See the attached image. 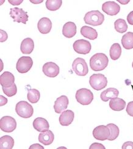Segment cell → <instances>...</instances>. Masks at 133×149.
Segmentation results:
<instances>
[{"label":"cell","instance_id":"16","mask_svg":"<svg viewBox=\"0 0 133 149\" xmlns=\"http://www.w3.org/2000/svg\"><path fill=\"white\" fill-rule=\"evenodd\" d=\"M75 113L71 110H65L62 113L59 117L60 124L62 126H69L74 121Z\"/></svg>","mask_w":133,"mask_h":149},{"label":"cell","instance_id":"11","mask_svg":"<svg viewBox=\"0 0 133 149\" xmlns=\"http://www.w3.org/2000/svg\"><path fill=\"white\" fill-rule=\"evenodd\" d=\"M111 134L109 128L106 125H99L93 130V136L99 141L108 139Z\"/></svg>","mask_w":133,"mask_h":149},{"label":"cell","instance_id":"37","mask_svg":"<svg viewBox=\"0 0 133 149\" xmlns=\"http://www.w3.org/2000/svg\"><path fill=\"white\" fill-rule=\"evenodd\" d=\"M127 21L131 25H133V11H131L127 16Z\"/></svg>","mask_w":133,"mask_h":149},{"label":"cell","instance_id":"28","mask_svg":"<svg viewBox=\"0 0 133 149\" xmlns=\"http://www.w3.org/2000/svg\"><path fill=\"white\" fill-rule=\"evenodd\" d=\"M62 4V0H47L46 1V8L50 11H55L61 8Z\"/></svg>","mask_w":133,"mask_h":149},{"label":"cell","instance_id":"5","mask_svg":"<svg viewBox=\"0 0 133 149\" xmlns=\"http://www.w3.org/2000/svg\"><path fill=\"white\" fill-rule=\"evenodd\" d=\"M75 97L78 103L83 105H88L92 103L94 97L90 90L81 88L76 91Z\"/></svg>","mask_w":133,"mask_h":149},{"label":"cell","instance_id":"42","mask_svg":"<svg viewBox=\"0 0 133 149\" xmlns=\"http://www.w3.org/2000/svg\"><path fill=\"white\" fill-rule=\"evenodd\" d=\"M117 1L119 2V3H120L122 4H128V3H130V1H120V0H117Z\"/></svg>","mask_w":133,"mask_h":149},{"label":"cell","instance_id":"17","mask_svg":"<svg viewBox=\"0 0 133 149\" xmlns=\"http://www.w3.org/2000/svg\"><path fill=\"white\" fill-rule=\"evenodd\" d=\"M34 129L39 132H44L49 130L50 125L48 122L43 118H37L33 122Z\"/></svg>","mask_w":133,"mask_h":149},{"label":"cell","instance_id":"32","mask_svg":"<svg viewBox=\"0 0 133 149\" xmlns=\"http://www.w3.org/2000/svg\"><path fill=\"white\" fill-rule=\"evenodd\" d=\"M3 93L8 97H12L15 96L17 92V88L16 84L14 83L12 86L9 87L2 86Z\"/></svg>","mask_w":133,"mask_h":149},{"label":"cell","instance_id":"21","mask_svg":"<svg viewBox=\"0 0 133 149\" xmlns=\"http://www.w3.org/2000/svg\"><path fill=\"white\" fill-rule=\"evenodd\" d=\"M34 49V43L31 38L24 39L20 46V50L23 54H30Z\"/></svg>","mask_w":133,"mask_h":149},{"label":"cell","instance_id":"30","mask_svg":"<svg viewBox=\"0 0 133 149\" xmlns=\"http://www.w3.org/2000/svg\"><path fill=\"white\" fill-rule=\"evenodd\" d=\"M114 28L117 32L119 33H124L128 29V25L123 19H118L114 23Z\"/></svg>","mask_w":133,"mask_h":149},{"label":"cell","instance_id":"12","mask_svg":"<svg viewBox=\"0 0 133 149\" xmlns=\"http://www.w3.org/2000/svg\"><path fill=\"white\" fill-rule=\"evenodd\" d=\"M43 72L48 77H55L60 72L59 66L54 62H47L43 65L42 68Z\"/></svg>","mask_w":133,"mask_h":149},{"label":"cell","instance_id":"40","mask_svg":"<svg viewBox=\"0 0 133 149\" xmlns=\"http://www.w3.org/2000/svg\"><path fill=\"white\" fill-rule=\"evenodd\" d=\"M0 98H1V104H0V106H3L4 105L8 103V99L5 98L4 96H0Z\"/></svg>","mask_w":133,"mask_h":149},{"label":"cell","instance_id":"20","mask_svg":"<svg viewBox=\"0 0 133 149\" xmlns=\"http://www.w3.org/2000/svg\"><path fill=\"white\" fill-rule=\"evenodd\" d=\"M14 76L10 72L5 71L0 76V84L2 86H10L14 84Z\"/></svg>","mask_w":133,"mask_h":149},{"label":"cell","instance_id":"35","mask_svg":"<svg viewBox=\"0 0 133 149\" xmlns=\"http://www.w3.org/2000/svg\"><path fill=\"white\" fill-rule=\"evenodd\" d=\"M122 148L123 149H133V143L131 141H128L125 143L123 146H122Z\"/></svg>","mask_w":133,"mask_h":149},{"label":"cell","instance_id":"3","mask_svg":"<svg viewBox=\"0 0 133 149\" xmlns=\"http://www.w3.org/2000/svg\"><path fill=\"white\" fill-rule=\"evenodd\" d=\"M89 84L93 89L100 91L107 86L108 80L104 74H94L90 77Z\"/></svg>","mask_w":133,"mask_h":149},{"label":"cell","instance_id":"24","mask_svg":"<svg viewBox=\"0 0 133 149\" xmlns=\"http://www.w3.org/2000/svg\"><path fill=\"white\" fill-rule=\"evenodd\" d=\"M80 32L81 34L83 37L92 40H95L98 37V33L97 31L94 28H90L89 26H83L81 29Z\"/></svg>","mask_w":133,"mask_h":149},{"label":"cell","instance_id":"38","mask_svg":"<svg viewBox=\"0 0 133 149\" xmlns=\"http://www.w3.org/2000/svg\"><path fill=\"white\" fill-rule=\"evenodd\" d=\"M9 3H10V4H11L12 5H14V6H15V5H20V4L21 3H23V0H9Z\"/></svg>","mask_w":133,"mask_h":149},{"label":"cell","instance_id":"10","mask_svg":"<svg viewBox=\"0 0 133 149\" xmlns=\"http://www.w3.org/2000/svg\"><path fill=\"white\" fill-rule=\"evenodd\" d=\"M74 51L80 54H88L90 52L92 46L88 40L80 39L75 41L74 43Z\"/></svg>","mask_w":133,"mask_h":149},{"label":"cell","instance_id":"19","mask_svg":"<svg viewBox=\"0 0 133 149\" xmlns=\"http://www.w3.org/2000/svg\"><path fill=\"white\" fill-rule=\"evenodd\" d=\"M55 139V135L51 130L40 133L38 135V141L45 146H49L52 143Z\"/></svg>","mask_w":133,"mask_h":149},{"label":"cell","instance_id":"43","mask_svg":"<svg viewBox=\"0 0 133 149\" xmlns=\"http://www.w3.org/2000/svg\"><path fill=\"white\" fill-rule=\"evenodd\" d=\"M132 68H133V62H132Z\"/></svg>","mask_w":133,"mask_h":149},{"label":"cell","instance_id":"14","mask_svg":"<svg viewBox=\"0 0 133 149\" xmlns=\"http://www.w3.org/2000/svg\"><path fill=\"white\" fill-rule=\"evenodd\" d=\"M69 100L66 96H61L58 97L55 102L54 109L56 113L60 114L64 111L69 105Z\"/></svg>","mask_w":133,"mask_h":149},{"label":"cell","instance_id":"13","mask_svg":"<svg viewBox=\"0 0 133 149\" xmlns=\"http://www.w3.org/2000/svg\"><path fill=\"white\" fill-rule=\"evenodd\" d=\"M102 10L107 15L114 16L119 13L120 7L114 1H107L102 5Z\"/></svg>","mask_w":133,"mask_h":149},{"label":"cell","instance_id":"36","mask_svg":"<svg viewBox=\"0 0 133 149\" xmlns=\"http://www.w3.org/2000/svg\"><path fill=\"white\" fill-rule=\"evenodd\" d=\"M0 32H1V40H0V42L1 43L5 42L6 40L8 39V34L5 31L3 30H0Z\"/></svg>","mask_w":133,"mask_h":149},{"label":"cell","instance_id":"15","mask_svg":"<svg viewBox=\"0 0 133 149\" xmlns=\"http://www.w3.org/2000/svg\"><path fill=\"white\" fill-rule=\"evenodd\" d=\"M38 31L42 34H46L50 32L52 28V23L51 20L46 17L42 18L37 24Z\"/></svg>","mask_w":133,"mask_h":149},{"label":"cell","instance_id":"26","mask_svg":"<svg viewBox=\"0 0 133 149\" xmlns=\"http://www.w3.org/2000/svg\"><path fill=\"white\" fill-rule=\"evenodd\" d=\"M122 44L126 49L133 48V32H128L122 37Z\"/></svg>","mask_w":133,"mask_h":149},{"label":"cell","instance_id":"23","mask_svg":"<svg viewBox=\"0 0 133 149\" xmlns=\"http://www.w3.org/2000/svg\"><path fill=\"white\" fill-rule=\"evenodd\" d=\"M125 107L126 102L121 98L116 97L111 99L109 102V107L114 111H122L124 109Z\"/></svg>","mask_w":133,"mask_h":149},{"label":"cell","instance_id":"18","mask_svg":"<svg viewBox=\"0 0 133 149\" xmlns=\"http://www.w3.org/2000/svg\"><path fill=\"white\" fill-rule=\"evenodd\" d=\"M76 33V26L74 22L66 23L62 29V34L65 37L72 38L74 37Z\"/></svg>","mask_w":133,"mask_h":149},{"label":"cell","instance_id":"29","mask_svg":"<svg viewBox=\"0 0 133 149\" xmlns=\"http://www.w3.org/2000/svg\"><path fill=\"white\" fill-rule=\"evenodd\" d=\"M27 98L31 103L36 104L38 102L41 98V94L39 91L36 89H30L28 92Z\"/></svg>","mask_w":133,"mask_h":149},{"label":"cell","instance_id":"25","mask_svg":"<svg viewBox=\"0 0 133 149\" xmlns=\"http://www.w3.org/2000/svg\"><path fill=\"white\" fill-rule=\"evenodd\" d=\"M14 146V140L11 136L6 135L0 138V148L12 149Z\"/></svg>","mask_w":133,"mask_h":149},{"label":"cell","instance_id":"8","mask_svg":"<svg viewBox=\"0 0 133 149\" xmlns=\"http://www.w3.org/2000/svg\"><path fill=\"white\" fill-rule=\"evenodd\" d=\"M9 14L14 22L22 23L25 24L28 21L29 17L27 15V12L22 9L18 8H12L10 9Z\"/></svg>","mask_w":133,"mask_h":149},{"label":"cell","instance_id":"7","mask_svg":"<svg viewBox=\"0 0 133 149\" xmlns=\"http://www.w3.org/2000/svg\"><path fill=\"white\" fill-rule=\"evenodd\" d=\"M16 120L11 116H4L0 119V128L4 132L11 133L16 129Z\"/></svg>","mask_w":133,"mask_h":149},{"label":"cell","instance_id":"33","mask_svg":"<svg viewBox=\"0 0 133 149\" xmlns=\"http://www.w3.org/2000/svg\"><path fill=\"white\" fill-rule=\"evenodd\" d=\"M126 110L128 115L131 117H133V101H131L128 103Z\"/></svg>","mask_w":133,"mask_h":149},{"label":"cell","instance_id":"41","mask_svg":"<svg viewBox=\"0 0 133 149\" xmlns=\"http://www.w3.org/2000/svg\"><path fill=\"white\" fill-rule=\"evenodd\" d=\"M43 1V0H41V1H40V0H38V1H34V0H30V2L32 3H34V4H39V3H42Z\"/></svg>","mask_w":133,"mask_h":149},{"label":"cell","instance_id":"31","mask_svg":"<svg viewBox=\"0 0 133 149\" xmlns=\"http://www.w3.org/2000/svg\"><path fill=\"white\" fill-rule=\"evenodd\" d=\"M107 126L109 128L111 134L108 138L109 141H114L116 139L119 135V128L114 124H109Z\"/></svg>","mask_w":133,"mask_h":149},{"label":"cell","instance_id":"39","mask_svg":"<svg viewBox=\"0 0 133 149\" xmlns=\"http://www.w3.org/2000/svg\"><path fill=\"white\" fill-rule=\"evenodd\" d=\"M32 148H33V149H40V148L43 149L44 147L38 144H33L29 147V149H32Z\"/></svg>","mask_w":133,"mask_h":149},{"label":"cell","instance_id":"4","mask_svg":"<svg viewBox=\"0 0 133 149\" xmlns=\"http://www.w3.org/2000/svg\"><path fill=\"white\" fill-rule=\"evenodd\" d=\"M15 111L19 116L23 118H29L34 113V109L27 102L20 101L16 105Z\"/></svg>","mask_w":133,"mask_h":149},{"label":"cell","instance_id":"1","mask_svg":"<svg viewBox=\"0 0 133 149\" xmlns=\"http://www.w3.org/2000/svg\"><path fill=\"white\" fill-rule=\"evenodd\" d=\"M108 57L103 53H97L90 59V68L94 71H101L108 66Z\"/></svg>","mask_w":133,"mask_h":149},{"label":"cell","instance_id":"22","mask_svg":"<svg viewBox=\"0 0 133 149\" xmlns=\"http://www.w3.org/2000/svg\"><path fill=\"white\" fill-rule=\"evenodd\" d=\"M119 91L114 88H109L101 93L100 97L103 102H108L109 100L117 97Z\"/></svg>","mask_w":133,"mask_h":149},{"label":"cell","instance_id":"2","mask_svg":"<svg viewBox=\"0 0 133 149\" xmlns=\"http://www.w3.org/2000/svg\"><path fill=\"white\" fill-rule=\"evenodd\" d=\"M84 20L85 24L97 26L103 24L104 21V16L99 10H92L86 13Z\"/></svg>","mask_w":133,"mask_h":149},{"label":"cell","instance_id":"34","mask_svg":"<svg viewBox=\"0 0 133 149\" xmlns=\"http://www.w3.org/2000/svg\"><path fill=\"white\" fill-rule=\"evenodd\" d=\"M90 149H104L105 147L99 143H93L89 147Z\"/></svg>","mask_w":133,"mask_h":149},{"label":"cell","instance_id":"9","mask_svg":"<svg viewBox=\"0 0 133 149\" xmlns=\"http://www.w3.org/2000/svg\"><path fill=\"white\" fill-rule=\"evenodd\" d=\"M33 61L30 57H21L16 65L17 71L21 74L28 72L32 66Z\"/></svg>","mask_w":133,"mask_h":149},{"label":"cell","instance_id":"6","mask_svg":"<svg viewBox=\"0 0 133 149\" xmlns=\"http://www.w3.org/2000/svg\"><path fill=\"white\" fill-rule=\"evenodd\" d=\"M72 69L79 76H85L89 72L87 63L84 58H76L73 62Z\"/></svg>","mask_w":133,"mask_h":149},{"label":"cell","instance_id":"27","mask_svg":"<svg viewBox=\"0 0 133 149\" xmlns=\"http://www.w3.org/2000/svg\"><path fill=\"white\" fill-rule=\"evenodd\" d=\"M110 57L112 60H117L121 56L122 54V48L121 46L118 43L113 44L109 51Z\"/></svg>","mask_w":133,"mask_h":149}]
</instances>
